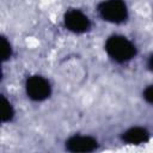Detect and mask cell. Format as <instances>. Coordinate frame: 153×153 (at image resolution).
<instances>
[{
  "mask_svg": "<svg viewBox=\"0 0 153 153\" xmlns=\"http://www.w3.org/2000/svg\"><path fill=\"white\" fill-rule=\"evenodd\" d=\"M148 139H149V134L142 127H133V128L128 129L127 131H124L122 135V140L124 142L133 143V145L143 143V142L148 141Z\"/></svg>",
  "mask_w": 153,
  "mask_h": 153,
  "instance_id": "8992f818",
  "label": "cell"
},
{
  "mask_svg": "<svg viewBox=\"0 0 153 153\" xmlns=\"http://www.w3.org/2000/svg\"><path fill=\"white\" fill-rule=\"evenodd\" d=\"M98 142L91 136L75 135L66 141V149L73 153H87L97 148Z\"/></svg>",
  "mask_w": 153,
  "mask_h": 153,
  "instance_id": "5b68a950",
  "label": "cell"
},
{
  "mask_svg": "<svg viewBox=\"0 0 153 153\" xmlns=\"http://www.w3.org/2000/svg\"><path fill=\"white\" fill-rule=\"evenodd\" d=\"M105 50L108 55L116 62H127L131 60L136 54L135 45L128 38L117 35L106 39Z\"/></svg>",
  "mask_w": 153,
  "mask_h": 153,
  "instance_id": "6da1fadb",
  "label": "cell"
},
{
  "mask_svg": "<svg viewBox=\"0 0 153 153\" xmlns=\"http://www.w3.org/2000/svg\"><path fill=\"white\" fill-rule=\"evenodd\" d=\"M1 47H2V61H6L11 56V45L5 37H1Z\"/></svg>",
  "mask_w": 153,
  "mask_h": 153,
  "instance_id": "ba28073f",
  "label": "cell"
},
{
  "mask_svg": "<svg viewBox=\"0 0 153 153\" xmlns=\"http://www.w3.org/2000/svg\"><path fill=\"white\" fill-rule=\"evenodd\" d=\"M66 27L75 33H84L90 30L91 22L88 17L82 13L80 10H69L65 13L63 17Z\"/></svg>",
  "mask_w": 153,
  "mask_h": 153,
  "instance_id": "277c9868",
  "label": "cell"
},
{
  "mask_svg": "<svg viewBox=\"0 0 153 153\" xmlns=\"http://www.w3.org/2000/svg\"><path fill=\"white\" fill-rule=\"evenodd\" d=\"M14 116V110L10 100H7L4 96L1 97V120L2 122H10Z\"/></svg>",
  "mask_w": 153,
  "mask_h": 153,
  "instance_id": "52a82bcc",
  "label": "cell"
},
{
  "mask_svg": "<svg viewBox=\"0 0 153 153\" xmlns=\"http://www.w3.org/2000/svg\"><path fill=\"white\" fill-rule=\"evenodd\" d=\"M143 98L147 103L153 104V85H149L148 87L145 88L143 91Z\"/></svg>",
  "mask_w": 153,
  "mask_h": 153,
  "instance_id": "9c48e42d",
  "label": "cell"
},
{
  "mask_svg": "<svg viewBox=\"0 0 153 153\" xmlns=\"http://www.w3.org/2000/svg\"><path fill=\"white\" fill-rule=\"evenodd\" d=\"M147 67H148V69L151 71V72H153V54L148 57V60H147Z\"/></svg>",
  "mask_w": 153,
  "mask_h": 153,
  "instance_id": "30bf717a",
  "label": "cell"
},
{
  "mask_svg": "<svg viewBox=\"0 0 153 153\" xmlns=\"http://www.w3.org/2000/svg\"><path fill=\"white\" fill-rule=\"evenodd\" d=\"M27 96L36 102H42L50 96V84L47 79L41 75H32L26 80L25 84Z\"/></svg>",
  "mask_w": 153,
  "mask_h": 153,
  "instance_id": "3957f363",
  "label": "cell"
},
{
  "mask_svg": "<svg viewBox=\"0 0 153 153\" xmlns=\"http://www.w3.org/2000/svg\"><path fill=\"white\" fill-rule=\"evenodd\" d=\"M100 17L110 23L120 24L128 18V8L123 0H104L98 6Z\"/></svg>",
  "mask_w": 153,
  "mask_h": 153,
  "instance_id": "7a4b0ae2",
  "label": "cell"
}]
</instances>
